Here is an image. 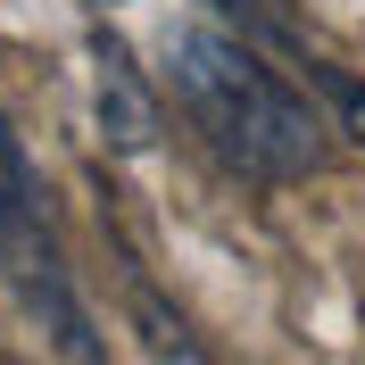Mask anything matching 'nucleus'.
<instances>
[{"label":"nucleus","mask_w":365,"mask_h":365,"mask_svg":"<svg viewBox=\"0 0 365 365\" xmlns=\"http://www.w3.org/2000/svg\"><path fill=\"white\" fill-rule=\"evenodd\" d=\"M91 100H100V133H108L116 150H150V141H158V100L141 83L133 50L108 42V34H91Z\"/></svg>","instance_id":"obj_3"},{"label":"nucleus","mask_w":365,"mask_h":365,"mask_svg":"<svg viewBox=\"0 0 365 365\" xmlns=\"http://www.w3.org/2000/svg\"><path fill=\"white\" fill-rule=\"evenodd\" d=\"M0 282L34 316H50V332L75 357H91V332H83V316H75V299H67V274H58L50 225H42V207H34V175H25V150H17L9 125H0Z\"/></svg>","instance_id":"obj_2"},{"label":"nucleus","mask_w":365,"mask_h":365,"mask_svg":"<svg viewBox=\"0 0 365 365\" xmlns=\"http://www.w3.org/2000/svg\"><path fill=\"white\" fill-rule=\"evenodd\" d=\"M166 83H175L182 116L207 133V150L241 166L250 182H299L324 158V125L291 83H274L250 50L216 34V25H182L166 34Z\"/></svg>","instance_id":"obj_1"}]
</instances>
